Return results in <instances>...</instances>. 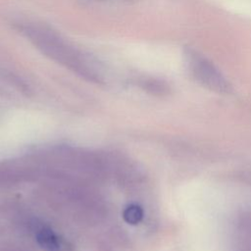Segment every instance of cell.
Here are the masks:
<instances>
[{
  "label": "cell",
  "mask_w": 251,
  "mask_h": 251,
  "mask_svg": "<svg viewBox=\"0 0 251 251\" xmlns=\"http://www.w3.org/2000/svg\"><path fill=\"white\" fill-rule=\"evenodd\" d=\"M18 27L28 41L53 61L89 80L99 82L102 79L100 63L75 48L50 27L29 22L20 23Z\"/></svg>",
  "instance_id": "6da1fadb"
},
{
  "label": "cell",
  "mask_w": 251,
  "mask_h": 251,
  "mask_svg": "<svg viewBox=\"0 0 251 251\" xmlns=\"http://www.w3.org/2000/svg\"><path fill=\"white\" fill-rule=\"evenodd\" d=\"M185 58L190 73L202 85L218 93L227 94L231 91L228 81L207 58L192 49L186 50Z\"/></svg>",
  "instance_id": "7a4b0ae2"
},
{
  "label": "cell",
  "mask_w": 251,
  "mask_h": 251,
  "mask_svg": "<svg viewBox=\"0 0 251 251\" xmlns=\"http://www.w3.org/2000/svg\"><path fill=\"white\" fill-rule=\"evenodd\" d=\"M37 242L45 251H60L59 238L48 228L41 229L37 234Z\"/></svg>",
  "instance_id": "3957f363"
},
{
  "label": "cell",
  "mask_w": 251,
  "mask_h": 251,
  "mask_svg": "<svg viewBox=\"0 0 251 251\" xmlns=\"http://www.w3.org/2000/svg\"><path fill=\"white\" fill-rule=\"evenodd\" d=\"M143 216L142 209L137 205H129L124 211V219L130 225L138 224Z\"/></svg>",
  "instance_id": "277c9868"
}]
</instances>
